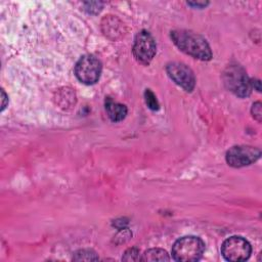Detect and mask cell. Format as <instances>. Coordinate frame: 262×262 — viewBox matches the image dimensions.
I'll use <instances>...</instances> for the list:
<instances>
[{"label": "cell", "mask_w": 262, "mask_h": 262, "mask_svg": "<svg viewBox=\"0 0 262 262\" xmlns=\"http://www.w3.org/2000/svg\"><path fill=\"white\" fill-rule=\"evenodd\" d=\"M171 38L174 44L184 53L201 60L212 58L211 48L203 36L187 30H175L171 32Z\"/></svg>", "instance_id": "6da1fadb"}, {"label": "cell", "mask_w": 262, "mask_h": 262, "mask_svg": "<svg viewBox=\"0 0 262 262\" xmlns=\"http://www.w3.org/2000/svg\"><path fill=\"white\" fill-rule=\"evenodd\" d=\"M204 251V242L198 236L188 235L175 242L172 248V257L180 262H193L201 259Z\"/></svg>", "instance_id": "7a4b0ae2"}, {"label": "cell", "mask_w": 262, "mask_h": 262, "mask_svg": "<svg viewBox=\"0 0 262 262\" xmlns=\"http://www.w3.org/2000/svg\"><path fill=\"white\" fill-rule=\"evenodd\" d=\"M225 87L239 97H246L251 93V79L241 66H229L223 73Z\"/></svg>", "instance_id": "3957f363"}, {"label": "cell", "mask_w": 262, "mask_h": 262, "mask_svg": "<svg viewBox=\"0 0 262 262\" xmlns=\"http://www.w3.org/2000/svg\"><path fill=\"white\" fill-rule=\"evenodd\" d=\"M252 252L250 243L243 236L233 235L226 238L221 246V254L227 261L239 262L249 259Z\"/></svg>", "instance_id": "277c9868"}, {"label": "cell", "mask_w": 262, "mask_h": 262, "mask_svg": "<svg viewBox=\"0 0 262 262\" xmlns=\"http://www.w3.org/2000/svg\"><path fill=\"white\" fill-rule=\"evenodd\" d=\"M101 74V62L94 55H83L75 66V75L77 79L87 85L98 81Z\"/></svg>", "instance_id": "5b68a950"}, {"label": "cell", "mask_w": 262, "mask_h": 262, "mask_svg": "<svg viewBox=\"0 0 262 262\" xmlns=\"http://www.w3.org/2000/svg\"><path fill=\"white\" fill-rule=\"evenodd\" d=\"M260 156L261 150L259 148L248 145H237L228 149L225 158L229 166L239 168L253 164Z\"/></svg>", "instance_id": "8992f818"}, {"label": "cell", "mask_w": 262, "mask_h": 262, "mask_svg": "<svg viewBox=\"0 0 262 262\" xmlns=\"http://www.w3.org/2000/svg\"><path fill=\"white\" fill-rule=\"evenodd\" d=\"M157 46L154 37L147 31H140L134 39L133 54L135 58L143 64H148L154 58Z\"/></svg>", "instance_id": "52a82bcc"}, {"label": "cell", "mask_w": 262, "mask_h": 262, "mask_svg": "<svg viewBox=\"0 0 262 262\" xmlns=\"http://www.w3.org/2000/svg\"><path fill=\"white\" fill-rule=\"evenodd\" d=\"M168 76L185 91L190 92L195 85V77L193 72L182 62H170L166 67Z\"/></svg>", "instance_id": "ba28073f"}, {"label": "cell", "mask_w": 262, "mask_h": 262, "mask_svg": "<svg viewBox=\"0 0 262 262\" xmlns=\"http://www.w3.org/2000/svg\"><path fill=\"white\" fill-rule=\"evenodd\" d=\"M105 110L108 118L114 122L122 121L127 115L126 105L116 102L111 98H106L105 100Z\"/></svg>", "instance_id": "9c48e42d"}, {"label": "cell", "mask_w": 262, "mask_h": 262, "mask_svg": "<svg viewBox=\"0 0 262 262\" xmlns=\"http://www.w3.org/2000/svg\"><path fill=\"white\" fill-rule=\"evenodd\" d=\"M141 260L142 261H150V262L169 261L170 257L167 254V252L162 249H149V250L145 251L144 254H142Z\"/></svg>", "instance_id": "30bf717a"}, {"label": "cell", "mask_w": 262, "mask_h": 262, "mask_svg": "<svg viewBox=\"0 0 262 262\" xmlns=\"http://www.w3.org/2000/svg\"><path fill=\"white\" fill-rule=\"evenodd\" d=\"M98 257L96 253L92 250H80L75 253L73 260L75 261H91V260H97Z\"/></svg>", "instance_id": "8fae6325"}, {"label": "cell", "mask_w": 262, "mask_h": 262, "mask_svg": "<svg viewBox=\"0 0 262 262\" xmlns=\"http://www.w3.org/2000/svg\"><path fill=\"white\" fill-rule=\"evenodd\" d=\"M144 98H145V102L147 104V106L152 110V111H157L159 110V101L156 97V95L154 94V92L149 89H146L144 92Z\"/></svg>", "instance_id": "7c38bea8"}, {"label": "cell", "mask_w": 262, "mask_h": 262, "mask_svg": "<svg viewBox=\"0 0 262 262\" xmlns=\"http://www.w3.org/2000/svg\"><path fill=\"white\" fill-rule=\"evenodd\" d=\"M122 260H124V261H138V260H141V257L139 256V250L136 249V248L128 249L124 253V256L122 257Z\"/></svg>", "instance_id": "4fadbf2b"}, {"label": "cell", "mask_w": 262, "mask_h": 262, "mask_svg": "<svg viewBox=\"0 0 262 262\" xmlns=\"http://www.w3.org/2000/svg\"><path fill=\"white\" fill-rule=\"evenodd\" d=\"M252 115L258 122H261V119H262V104H261L260 101H257V102L253 103V105H252Z\"/></svg>", "instance_id": "5bb4252c"}, {"label": "cell", "mask_w": 262, "mask_h": 262, "mask_svg": "<svg viewBox=\"0 0 262 262\" xmlns=\"http://www.w3.org/2000/svg\"><path fill=\"white\" fill-rule=\"evenodd\" d=\"M1 97H2V104H1V111H3L6 107V104L8 103V98L4 92V90H1Z\"/></svg>", "instance_id": "9a60e30c"}, {"label": "cell", "mask_w": 262, "mask_h": 262, "mask_svg": "<svg viewBox=\"0 0 262 262\" xmlns=\"http://www.w3.org/2000/svg\"><path fill=\"white\" fill-rule=\"evenodd\" d=\"M251 86L252 88H256L257 91H260L261 90V86H260V81L259 80H256V79H251Z\"/></svg>", "instance_id": "2e32d148"}, {"label": "cell", "mask_w": 262, "mask_h": 262, "mask_svg": "<svg viewBox=\"0 0 262 262\" xmlns=\"http://www.w3.org/2000/svg\"><path fill=\"white\" fill-rule=\"evenodd\" d=\"M187 4L191 5V6H196V7H203L206 6L208 4V2H187Z\"/></svg>", "instance_id": "e0dca14e"}]
</instances>
